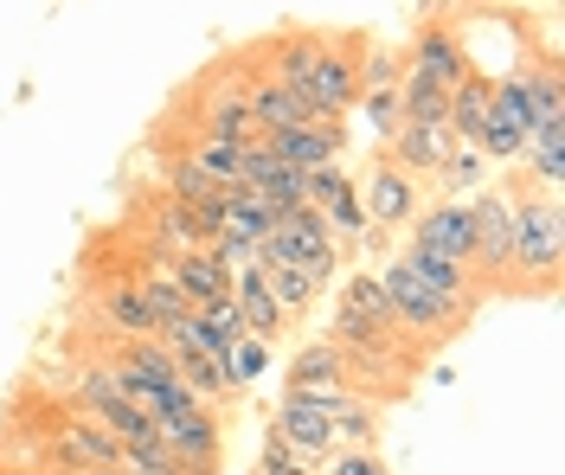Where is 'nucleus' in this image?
<instances>
[{
	"label": "nucleus",
	"mask_w": 565,
	"mask_h": 475,
	"mask_svg": "<svg viewBox=\"0 0 565 475\" xmlns=\"http://www.w3.org/2000/svg\"><path fill=\"white\" fill-rule=\"evenodd\" d=\"M508 186H514V263L501 295H553L565 263V213L553 193H533L521 181V168L508 174Z\"/></svg>",
	"instance_id": "obj_1"
},
{
	"label": "nucleus",
	"mask_w": 565,
	"mask_h": 475,
	"mask_svg": "<svg viewBox=\"0 0 565 475\" xmlns=\"http://www.w3.org/2000/svg\"><path fill=\"white\" fill-rule=\"evenodd\" d=\"M380 277V290H386V309H392V328L405 334L412 347H430V341H450L457 328H469L476 322V309L482 302H450V295L424 290L418 277L392 257L386 270H373Z\"/></svg>",
	"instance_id": "obj_2"
},
{
	"label": "nucleus",
	"mask_w": 565,
	"mask_h": 475,
	"mask_svg": "<svg viewBox=\"0 0 565 475\" xmlns=\"http://www.w3.org/2000/svg\"><path fill=\"white\" fill-rule=\"evenodd\" d=\"M245 84H250V65H218V72H206L193 90H186L193 129H180V136H212V142L250 148L257 142V122H250Z\"/></svg>",
	"instance_id": "obj_3"
},
{
	"label": "nucleus",
	"mask_w": 565,
	"mask_h": 475,
	"mask_svg": "<svg viewBox=\"0 0 565 475\" xmlns=\"http://www.w3.org/2000/svg\"><path fill=\"white\" fill-rule=\"evenodd\" d=\"M469 225H476V257H469L476 290H508V263H514V186H508V174L469 199Z\"/></svg>",
	"instance_id": "obj_4"
},
{
	"label": "nucleus",
	"mask_w": 565,
	"mask_h": 475,
	"mask_svg": "<svg viewBox=\"0 0 565 475\" xmlns=\"http://www.w3.org/2000/svg\"><path fill=\"white\" fill-rule=\"evenodd\" d=\"M360 58H366V45L360 39H334L328 33V45H321L316 72L302 77V110H309V122H348L353 104H360Z\"/></svg>",
	"instance_id": "obj_5"
},
{
	"label": "nucleus",
	"mask_w": 565,
	"mask_h": 475,
	"mask_svg": "<svg viewBox=\"0 0 565 475\" xmlns=\"http://www.w3.org/2000/svg\"><path fill=\"white\" fill-rule=\"evenodd\" d=\"M270 263H289V270H309V277H321V283H334L341 277V245L328 238V225H321V213H289V219H277V231L257 245V270H270Z\"/></svg>",
	"instance_id": "obj_6"
},
{
	"label": "nucleus",
	"mask_w": 565,
	"mask_h": 475,
	"mask_svg": "<svg viewBox=\"0 0 565 475\" xmlns=\"http://www.w3.org/2000/svg\"><path fill=\"white\" fill-rule=\"evenodd\" d=\"M353 199L366 206V225H373L380 238H392V231H412V219H418V206H424V181L398 174L386 154H373V161L353 174Z\"/></svg>",
	"instance_id": "obj_7"
},
{
	"label": "nucleus",
	"mask_w": 565,
	"mask_h": 475,
	"mask_svg": "<svg viewBox=\"0 0 565 475\" xmlns=\"http://www.w3.org/2000/svg\"><path fill=\"white\" fill-rule=\"evenodd\" d=\"M154 443H161V456H168L180 475H218L225 469V418L206 411V404H193V411H180V418H161V424H154Z\"/></svg>",
	"instance_id": "obj_8"
},
{
	"label": "nucleus",
	"mask_w": 565,
	"mask_h": 475,
	"mask_svg": "<svg viewBox=\"0 0 565 475\" xmlns=\"http://www.w3.org/2000/svg\"><path fill=\"white\" fill-rule=\"evenodd\" d=\"M398 58H405V72L430 77L437 90H457L462 77L476 72V65H469V52H462V26L450 20V13H418L412 45H405Z\"/></svg>",
	"instance_id": "obj_9"
},
{
	"label": "nucleus",
	"mask_w": 565,
	"mask_h": 475,
	"mask_svg": "<svg viewBox=\"0 0 565 475\" xmlns=\"http://www.w3.org/2000/svg\"><path fill=\"white\" fill-rule=\"evenodd\" d=\"M405 245H418V251L444 257V263H462L469 270V257H476V225H469V206L457 199H424L412 231H405Z\"/></svg>",
	"instance_id": "obj_10"
},
{
	"label": "nucleus",
	"mask_w": 565,
	"mask_h": 475,
	"mask_svg": "<svg viewBox=\"0 0 565 475\" xmlns=\"http://www.w3.org/2000/svg\"><path fill=\"white\" fill-rule=\"evenodd\" d=\"M264 431L282 443V450H296L309 469H321L328 456H334V438H328V418H321L309 399H296V392H277L270 411H264Z\"/></svg>",
	"instance_id": "obj_11"
},
{
	"label": "nucleus",
	"mask_w": 565,
	"mask_h": 475,
	"mask_svg": "<svg viewBox=\"0 0 565 475\" xmlns=\"http://www.w3.org/2000/svg\"><path fill=\"white\" fill-rule=\"evenodd\" d=\"M264 148L277 154L289 174H316V168L348 161V122H296V129L264 136Z\"/></svg>",
	"instance_id": "obj_12"
},
{
	"label": "nucleus",
	"mask_w": 565,
	"mask_h": 475,
	"mask_svg": "<svg viewBox=\"0 0 565 475\" xmlns=\"http://www.w3.org/2000/svg\"><path fill=\"white\" fill-rule=\"evenodd\" d=\"M450 129H444V122H398V129H392L386 142H380V154H386L392 168H398V174H412V181H437V168H444V161H450Z\"/></svg>",
	"instance_id": "obj_13"
},
{
	"label": "nucleus",
	"mask_w": 565,
	"mask_h": 475,
	"mask_svg": "<svg viewBox=\"0 0 565 475\" xmlns=\"http://www.w3.org/2000/svg\"><path fill=\"white\" fill-rule=\"evenodd\" d=\"M321 45H328V33H316V26H282V33H270L257 45L250 65L270 77V84H282V90H302V77L316 72Z\"/></svg>",
	"instance_id": "obj_14"
},
{
	"label": "nucleus",
	"mask_w": 565,
	"mask_h": 475,
	"mask_svg": "<svg viewBox=\"0 0 565 475\" xmlns=\"http://www.w3.org/2000/svg\"><path fill=\"white\" fill-rule=\"evenodd\" d=\"M282 392H296V399H309V392H353L348 386V360L334 354L328 334H309V341L282 360Z\"/></svg>",
	"instance_id": "obj_15"
},
{
	"label": "nucleus",
	"mask_w": 565,
	"mask_h": 475,
	"mask_svg": "<svg viewBox=\"0 0 565 475\" xmlns=\"http://www.w3.org/2000/svg\"><path fill=\"white\" fill-rule=\"evenodd\" d=\"M90 302H97V328H104L109 341H154V334H161V322L148 315V302L136 295V283H129V277H109V283H97V290H90Z\"/></svg>",
	"instance_id": "obj_16"
},
{
	"label": "nucleus",
	"mask_w": 565,
	"mask_h": 475,
	"mask_svg": "<svg viewBox=\"0 0 565 475\" xmlns=\"http://www.w3.org/2000/svg\"><path fill=\"white\" fill-rule=\"evenodd\" d=\"M161 270L180 283L186 309H218V302H232V270L212 251H186V257H174V263H161Z\"/></svg>",
	"instance_id": "obj_17"
},
{
	"label": "nucleus",
	"mask_w": 565,
	"mask_h": 475,
	"mask_svg": "<svg viewBox=\"0 0 565 475\" xmlns=\"http://www.w3.org/2000/svg\"><path fill=\"white\" fill-rule=\"evenodd\" d=\"M232 309H238L245 334L250 341H264V347H277L282 334H289L282 309L270 302V290H264V270H238V277H232Z\"/></svg>",
	"instance_id": "obj_18"
},
{
	"label": "nucleus",
	"mask_w": 565,
	"mask_h": 475,
	"mask_svg": "<svg viewBox=\"0 0 565 475\" xmlns=\"http://www.w3.org/2000/svg\"><path fill=\"white\" fill-rule=\"evenodd\" d=\"M264 290H270V302L282 309V322L302 328V322L316 315V302L334 290V283H321V277H309V270H289V263H270V270H264Z\"/></svg>",
	"instance_id": "obj_19"
},
{
	"label": "nucleus",
	"mask_w": 565,
	"mask_h": 475,
	"mask_svg": "<svg viewBox=\"0 0 565 475\" xmlns=\"http://www.w3.org/2000/svg\"><path fill=\"white\" fill-rule=\"evenodd\" d=\"M245 104H250V122H257V136H277V129H296V122H309L302 97H296V90H282V84H270V77L257 72V65H250Z\"/></svg>",
	"instance_id": "obj_20"
},
{
	"label": "nucleus",
	"mask_w": 565,
	"mask_h": 475,
	"mask_svg": "<svg viewBox=\"0 0 565 475\" xmlns=\"http://www.w3.org/2000/svg\"><path fill=\"white\" fill-rule=\"evenodd\" d=\"M398 263L418 277L424 290H437V295H450V302H482V290H476V277L462 270V263H444V257H430L418 251V245H398Z\"/></svg>",
	"instance_id": "obj_21"
},
{
	"label": "nucleus",
	"mask_w": 565,
	"mask_h": 475,
	"mask_svg": "<svg viewBox=\"0 0 565 475\" xmlns=\"http://www.w3.org/2000/svg\"><path fill=\"white\" fill-rule=\"evenodd\" d=\"M129 283H136V295L148 302V315H154L161 328H174V322H186V315H193V309H186V295H180V283L161 270V263H141V257H136Z\"/></svg>",
	"instance_id": "obj_22"
},
{
	"label": "nucleus",
	"mask_w": 565,
	"mask_h": 475,
	"mask_svg": "<svg viewBox=\"0 0 565 475\" xmlns=\"http://www.w3.org/2000/svg\"><path fill=\"white\" fill-rule=\"evenodd\" d=\"M430 186H437V199H457V206H469L482 186H494V168L476 154V148H450V161L437 168V181H430Z\"/></svg>",
	"instance_id": "obj_23"
},
{
	"label": "nucleus",
	"mask_w": 565,
	"mask_h": 475,
	"mask_svg": "<svg viewBox=\"0 0 565 475\" xmlns=\"http://www.w3.org/2000/svg\"><path fill=\"white\" fill-rule=\"evenodd\" d=\"M225 231H238V238H250V245H264V238L277 231V213H270L250 186H232V193H225Z\"/></svg>",
	"instance_id": "obj_24"
},
{
	"label": "nucleus",
	"mask_w": 565,
	"mask_h": 475,
	"mask_svg": "<svg viewBox=\"0 0 565 475\" xmlns=\"http://www.w3.org/2000/svg\"><path fill=\"white\" fill-rule=\"evenodd\" d=\"M444 110H450V90H437L418 72L398 77V122H444Z\"/></svg>",
	"instance_id": "obj_25"
},
{
	"label": "nucleus",
	"mask_w": 565,
	"mask_h": 475,
	"mask_svg": "<svg viewBox=\"0 0 565 475\" xmlns=\"http://www.w3.org/2000/svg\"><path fill=\"white\" fill-rule=\"evenodd\" d=\"M270 366H277V347H264V341H250V334H245V341L225 354V379H232V392L245 399V392L264 379V373H270Z\"/></svg>",
	"instance_id": "obj_26"
},
{
	"label": "nucleus",
	"mask_w": 565,
	"mask_h": 475,
	"mask_svg": "<svg viewBox=\"0 0 565 475\" xmlns=\"http://www.w3.org/2000/svg\"><path fill=\"white\" fill-rule=\"evenodd\" d=\"M302 193H309V213H328L334 199H348V193H353V168H348V161L316 168V174H302Z\"/></svg>",
	"instance_id": "obj_27"
},
{
	"label": "nucleus",
	"mask_w": 565,
	"mask_h": 475,
	"mask_svg": "<svg viewBox=\"0 0 565 475\" xmlns=\"http://www.w3.org/2000/svg\"><path fill=\"white\" fill-rule=\"evenodd\" d=\"M398 77H405V58L386 52V45H366V58H360V90H398Z\"/></svg>",
	"instance_id": "obj_28"
},
{
	"label": "nucleus",
	"mask_w": 565,
	"mask_h": 475,
	"mask_svg": "<svg viewBox=\"0 0 565 475\" xmlns=\"http://www.w3.org/2000/svg\"><path fill=\"white\" fill-rule=\"evenodd\" d=\"M250 475H316V469H309L296 450H282V443L264 431V438H257V463H250Z\"/></svg>",
	"instance_id": "obj_29"
},
{
	"label": "nucleus",
	"mask_w": 565,
	"mask_h": 475,
	"mask_svg": "<svg viewBox=\"0 0 565 475\" xmlns=\"http://www.w3.org/2000/svg\"><path fill=\"white\" fill-rule=\"evenodd\" d=\"M353 110H366V129L386 142L392 129H398V90H360V104Z\"/></svg>",
	"instance_id": "obj_30"
},
{
	"label": "nucleus",
	"mask_w": 565,
	"mask_h": 475,
	"mask_svg": "<svg viewBox=\"0 0 565 475\" xmlns=\"http://www.w3.org/2000/svg\"><path fill=\"white\" fill-rule=\"evenodd\" d=\"M316 475H392V463L380 450H334Z\"/></svg>",
	"instance_id": "obj_31"
},
{
	"label": "nucleus",
	"mask_w": 565,
	"mask_h": 475,
	"mask_svg": "<svg viewBox=\"0 0 565 475\" xmlns=\"http://www.w3.org/2000/svg\"><path fill=\"white\" fill-rule=\"evenodd\" d=\"M206 251L218 257V263H225L232 277H238V270H257V245H250V238H238V231H218Z\"/></svg>",
	"instance_id": "obj_32"
},
{
	"label": "nucleus",
	"mask_w": 565,
	"mask_h": 475,
	"mask_svg": "<svg viewBox=\"0 0 565 475\" xmlns=\"http://www.w3.org/2000/svg\"><path fill=\"white\" fill-rule=\"evenodd\" d=\"M77 475H129V469H77Z\"/></svg>",
	"instance_id": "obj_33"
}]
</instances>
